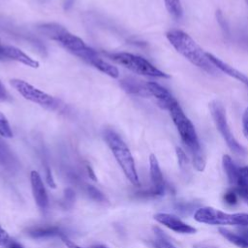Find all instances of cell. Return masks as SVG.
<instances>
[{"mask_svg": "<svg viewBox=\"0 0 248 248\" xmlns=\"http://www.w3.org/2000/svg\"><path fill=\"white\" fill-rule=\"evenodd\" d=\"M154 247L155 248H177L174 246L170 241H169L167 238L158 235V237L154 241Z\"/></svg>", "mask_w": 248, "mask_h": 248, "instance_id": "obj_24", "label": "cell"}, {"mask_svg": "<svg viewBox=\"0 0 248 248\" xmlns=\"http://www.w3.org/2000/svg\"><path fill=\"white\" fill-rule=\"evenodd\" d=\"M10 241H11V237H10L9 233L0 225V245L1 246H6Z\"/></svg>", "mask_w": 248, "mask_h": 248, "instance_id": "obj_25", "label": "cell"}, {"mask_svg": "<svg viewBox=\"0 0 248 248\" xmlns=\"http://www.w3.org/2000/svg\"><path fill=\"white\" fill-rule=\"evenodd\" d=\"M90 248H108V247H107L105 245H93Z\"/></svg>", "mask_w": 248, "mask_h": 248, "instance_id": "obj_33", "label": "cell"}, {"mask_svg": "<svg viewBox=\"0 0 248 248\" xmlns=\"http://www.w3.org/2000/svg\"><path fill=\"white\" fill-rule=\"evenodd\" d=\"M10 83L24 99L32 103L38 104L48 109H52L57 107V101L51 95L38 89L25 80L13 78Z\"/></svg>", "mask_w": 248, "mask_h": 248, "instance_id": "obj_9", "label": "cell"}, {"mask_svg": "<svg viewBox=\"0 0 248 248\" xmlns=\"http://www.w3.org/2000/svg\"><path fill=\"white\" fill-rule=\"evenodd\" d=\"M104 139L111 150L118 165L121 167L125 176L133 185L139 186L140 179L134 158L122 138L114 130L108 128L104 131Z\"/></svg>", "mask_w": 248, "mask_h": 248, "instance_id": "obj_3", "label": "cell"}, {"mask_svg": "<svg viewBox=\"0 0 248 248\" xmlns=\"http://www.w3.org/2000/svg\"><path fill=\"white\" fill-rule=\"evenodd\" d=\"M175 152H176V156H177V161H178V165L179 168L181 170V171L185 174V176L187 177L188 173H190V161L189 158L187 157L186 153L184 152V150L181 147H176L175 148Z\"/></svg>", "mask_w": 248, "mask_h": 248, "instance_id": "obj_21", "label": "cell"}, {"mask_svg": "<svg viewBox=\"0 0 248 248\" xmlns=\"http://www.w3.org/2000/svg\"><path fill=\"white\" fill-rule=\"evenodd\" d=\"M76 56H78V58H80L84 62H86L87 64L93 66L94 68L98 69L102 73H104L113 78H116L119 76V72L116 67L110 65L109 63H108L107 61L102 59L98 55V53L93 48L89 47L88 46H86L83 49L78 51L76 54Z\"/></svg>", "mask_w": 248, "mask_h": 248, "instance_id": "obj_10", "label": "cell"}, {"mask_svg": "<svg viewBox=\"0 0 248 248\" xmlns=\"http://www.w3.org/2000/svg\"><path fill=\"white\" fill-rule=\"evenodd\" d=\"M222 164L232 189L248 203V166H237L229 155L223 156Z\"/></svg>", "mask_w": 248, "mask_h": 248, "instance_id": "obj_8", "label": "cell"}, {"mask_svg": "<svg viewBox=\"0 0 248 248\" xmlns=\"http://www.w3.org/2000/svg\"><path fill=\"white\" fill-rule=\"evenodd\" d=\"M238 233L245 238L248 241V226H244V227H239L238 229Z\"/></svg>", "mask_w": 248, "mask_h": 248, "instance_id": "obj_29", "label": "cell"}, {"mask_svg": "<svg viewBox=\"0 0 248 248\" xmlns=\"http://www.w3.org/2000/svg\"><path fill=\"white\" fill-rule=\"evenodd\" d=\"M60 237H61L63 243L66 245L67 248H84V247H80V246L78 245L77 243L73 242L71 239H69V238H68L67 236H65L64 234H62Z\"/></svg>", "mask_w": 248, "mask_h": 248, "instance_id": "obj_27", "label": "cell"}, {"mask_svg": "<svg viewBox=\"0 0 248 248\" xmlns=\"http://www.w3.org/2000/svg\"><path fill=\"white\" fill-rule=\"evenodd\" d=\"M246 2H247V3H248V0H246Z\"/></svg>", "mask_w": 248, "mask_h": 248, "instance_id": "obj_35", "label": "cell"}, {"mask_svg": "<svg viewBox=\"0 0 248 248\" xmlns=\"http://www.w3.org/2000/svg\"><path fill=\"white\" fill-rule=\"evenodd\" d=\"M209 109L211 116L213 118L214 124L222 136L223 140L227 143L228 147L232 151L235 155L244 156L246 155V149L236 140L233 134L231 131L227 120V114L224 106L217 100H214L209 103Z\"/></svg>", "mask_w": 248, "mask_h": 248, "instance_id": "obj_5", "label": "cell"}, {"mask_svg": "<svg viewBox=\"0 0 248 248\" xmlns=\"http://www.w3.org/2000/svg\"><path fill=\"white\" fill-rule=\"evenodd\" d=\"M108 56L115 61L116 63L124 66L135 74L153 77V78H169L170 76L161 70L157 69L145 58L135 55L128 52H116V53H108Z\"/></svg>", "mask_w": 248, "mask_h": 248, "instance_id": "obj_6", "label": "cell"}, {"mask_svg": "<svg viewBox=\"0 0 248 248\" xmlns=\"http://www.w3.org/2000/svg\"><path fill=\"white\" fill-rule=\"evenodd\" d=\"M10 95L8 93V91L6 90L5 86L2 84V82L0 83V103L1 102H5L7 100H9Z\"/></svg>", "mask_w": 248, "mask_h": 248, "instance_id": "obj_28", "label": "cell"}, {"mask_svg": "<svg viewBox=\"0 0 248 248\" xmlns=\"http://www.w3.org/2000/svg\"><path fill=\"white\" fill-rule=\"evenodd\" d=\"M242 129L245 138L248 140V108H246L242 115Z\"/></svg>", "mask_w": 248, "mask_h": 248, "instance_id": "obj_26", "label": "cell"}, {"mask_svg": "<svg viewBox=\"0 0 248 248\" xmlns=\"http://www.w3.org/2000/svg\"><path fill=\"white\" fill-rule=\"evenodd\" d=\"M3 51H4V54L7 59L20 62L28 67H31V68H38L40 66V64L37 60L33 59L32 57H30L29 55L24 53L21 49H19L16 46L4 45Z\"/></svg>", "mask_w": 248, "mask_h": 248, "instance_id": "obj_16", "label": "cell"}, {"mask_svg": "<svg viewBox=\"0 0 248 248\" xmlns=\"http://www.w3.org/2000/svg\"><path fill=\"white\" fill-rule=\"evenodd\" d=\"M154 220L177 233L193 234L197 232L196 228L188 225L187 223L182 221L179 217L170 213H165V212L157 213L154 215Z\"/></svg>", "mask_w": 248, "mask_h": 248, "instance_id": "obj_11", "label": "cell"}, {"mask_svg": "<svg viewBox=\"0 0 248 248\" xmlns=\"http://www.w3.org/2000/svg\"><path fill=\"white\" fill-rule=\"evenodd\" d=\"M31 189L34 201L41 210H46L48 206V197L44 182L38 171L32 170L30 173Z\"/></svg>", "mask_w": 248, "mask_h": 248, "instance_id": "obj_13", "label": "cell"}, {"mask_svg": "<svg viewBox=\"0 0 248 248\" xmlns=\"http://www.w3.org/2000/svg\"><path fill=\"white\" fill-rule=\"evenodd\" d=\"M169 14L175 19H180L183 15V8L180 0H164Z\"/></svg>", "mask_w": 248, "mask_h": 248, "instance_id": "obj_20", "label": "cell"}, {"mask_svg": "<svg viewBox=\"0 0 248 248\" xmlns=\"http://www.w3.org/2000/svg\"><path fill=\"white\" fill-rule=\"evenodd\" d=\"M120 85L126 92L130 94L141 97H150V94L146 87V82L143 83L141 80L129 77L120 80Z\"/></svg>", "mask_w": 248, "mask_h": 248, "instance_id": "obj_17", "label": "cell"}, {"mask_svg": "<svg viewBox=\"0 0 248 248\" xmlns=\"http://www.w3.org/2000/svg\"><path fill=\"white\" fill-rule=\"evenodd\" d=\"M238 196H237V194L232 190V189H230V190H228L225 194H224V196H223V200H224V202L227 203V204H229V205H234V204H236L237 202H238Z\"/></svg>", "mask_w": 248, "mask_h": 248, "instance_id": "obj_23", "label": "cell"}, {"mask_svg": "<svg viewBox=\"0 0 248 248\" xmlns=\"http://www.w3.org/2000/svg\"><path fill=\"white\" fill-rule=\"evenodd\" d=\"M167 110L170 112L184 146L192 157L194 168L198 171H202L205 168L206 159L193 123L185 115L177 101L171 104Z\"/></svg>", "mask_w": 248, "mask_h": 248, "instance_id": "obj_1", "label": "cell"}, {"mask_svg": "<svg viewBox=\"0 0 248 248\" xmlns=\"http://www.w3.org/2000/svg\"><path fill=\"white\" fill-rule=\"evenodd\" d=\"M0 136L4 138L13 137V131L9 124V121L2 112H0Z\"/></svg>", "mask_w": 248, "mask_h": 248, "instance_id": "obj_22", "label": "cell"}, {"mask_svg": "<svg viewBox=\"0 0 248 248\" xmlns=\"http://www.w3.org/2000/svg\"><path fill=\"white\" fill-rule=\"evenodd\" d=\"M194 219L199 223L211 226H248V213H227L210 206L198 208Z\"/></svg>", "mask_w": 248, "mask_h": 248, "instance_id": "obj_4", "label": "cell"}, {"mask_svg": "<svg viewBox=\"0 0 248 248\" xmlns=\"http://www.w3.org/2000/svg\"><path fill=\"white\" fill-rule=\"evenodd\" d=\"M206 56L209 59V61L216 67L217 70L225 73L226 75L239 80L240 82H242L248 89V77H246L244 74H242L241 72H239L238 70L234 69L233 67H232L231 65H229L228 63L222 61L220 58L214 56L211 53L206 52Z\"/></svg>", "mask_w": 248, "mask_h": 248, "instance_id": "obj_15", "label": "cell"}, {"mask_svg": "<svg viewBox=\"0 0 248 248\" xmlns=\"http://www.w3.org/2000/svg\"><path fill=\"white\" fill-rule=\"evenodd\" d=\"M149 173L151 180V187L145 193L148 196H162L166 191V183L160 169L157 158L154 154L149 156Z\"/></svg>", "mask_w": 248, "mask_h": 248, "instance_id": "obj_12", "label": "cell"}, {"mask_svg": "<svg viewBox=\"0 0 248 248\" xmlns=\"http://www.w3.org/2000/svg\"><path fill=\"white\" fill-rule=\"evenodd\" d=\"M38 30L44 36L59 43L74 55L86 46V44L80 38L70 33L65 27L58 23H44L38 27Z\"/></svg>", "mask_w": 248, "mask_h": 248, "instance_id": "obj_7", "label": "cell"}, {"mask_svg": "<svg viewBox=\"0 0 248 248\" xmlns=\"http://www.w3.org/2000/svg\"><path fill=\"white\" fill-rule=\"evenodd\" d=\"M39 1H41V2H46V1H48V0H39Z\"/></svg>", "mask_w": 248, "mask_h": 248, "instance_id": "obj_34", "label": "cell"}, {"mask_svg": "<svg viewBox=\"0 0 248 248\" xmlns=\"http://www.w3.org/2000/svg\"><path fill=\"white\" fill-rule=\"evenodd\" d=\"M6 246H7V248H24L19 242H16L14 240H11Z\"/></svg>", "mask_w": 248, "mask_h": 248, "instance_id": "obj_30", "label": "cell"}, {"mask_svg": "<svg viewBox=\"0 0 248 248\" xmlns=\"http://www.w3.org/2000/svg\"><path fill=\"white\" fill-rule=\"evenodd\" d=\"M194 247L195 248H218L216 246H213V245H210V244H206V243H198V244H195Z\"/></svg>", "mask_w": 248, "mask_h": 248, "instance_id": "obj_31", "label": "cell"}, {"mask_svg": "<svg viewBox=\"0 0 248 248\" xmlns=\"http://www.w3.org/2000/svg\"><path fill=\"white\" fill-rule=\"evenodd\" d=\"M28 234L33 238H46L59 235L61 236L63 233L60 229L55 226H38L33 227L28 231Z\"/></svg>", "mask_w": 248, "mask_h": 248, "instance_id": "obj_18", "label": "cell"}, {"mask_svg": "<svg viewBox=\"0 0 248 248\" xmlns=\"http://www.w3.org/2000/svg\"><path fill=\"white\" fill-rule=\"evenodd\" d=\"M166 37L174 49L193 65L211 75L217 73L218 70L209 61L206 52L187 33L179 29H171L167 32Z\"/></svg>", "mask_w": 248, "mask_h": 248, "instance_id": "obj_2", "label": "cell"}, {"mask_svg": "<svg viewBox=\"0 0 248 248\" xmlns=\"http://www.w3.org/2000/svg\"><path fill=\"white\" fill-rule=\"evenodd\" d=\"M74 4V0H66L65 1V9H68V5L69 7L72 6Z\"/></svg>", "mask_w": 248, "mask_h": 248, "instance_id": "obj_32", "label": "cell"}, {"mask_svg": "<svg viewBox=\"0 0 248 248\" xmlns=\"http://www.w3.org/2000/svg\"><path fill=\"white\" fill-rule=\"evenodd\" d=\"M219 232L222 236H224L229 242L234 244L239 248H248V241L243 238L238 232H232L226 228H219Z\"/></svg>", "mask_w": 248, "mask_h": 248, "instance_id": "obj_19", "label": "cell"}, {"mask_svg": "<svg viewBox=\"0 0 248 248\" xmlns=\"http://www.w3.org/2000/svg\"><path fill=\"white\" fill-rule=\"evenodd\" d=\"M146 87L150 96H153L157 100L158 105L164 109H168L171 104L176 102V99L168 89L156 82H146Z\"/></svg>", "mask_w": 248, "mask_h": 248, "instance_id": "obj_14", "label": "cell"}]
</instances>
